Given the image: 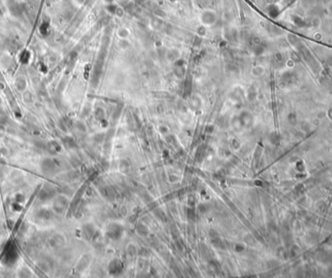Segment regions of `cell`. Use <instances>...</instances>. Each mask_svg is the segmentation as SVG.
Masks as SVG:
<instances>
[{
	"instance_id": "6da1fadb",
	"label": "cell",
	"mask_w": 332,
	"mask_h": 278,
	"mask_svg": "<svg viewBox=\"0 0 332 278\" xmlns=\"http://www.w3.org/2000/svg\"><path fill=\"white\" fill-rule=\"evenodd\" d=\"M217 21H218V15L215 11L211 10V9H204L199 16L200 23L205 26L206 27L213 26L217 23Z\"/></svg>"
},
{
	"instance_id": "7a4b0ae2",
	"label": "cell",
	"mask_w": 332,
	"mask_h": 278,
	"mask_svg": "<svg viewBox=\"0 0 332 278\" xmlns=\"http://www.w3.org/2000/svg\"><path fill=\"white\" fill-rule=\"evenodd\" d=\"M122 233H123V228L120 225L117 223H112L108 226L106 235L113 240H118L122 237Z\"/></svg>"
},
{
	"instance_id": "3957f363",
	"label": "cell",
	"mask_w": 332,
	"mask_h": 278,
	"mask_svg": "<svg viewBox=\"0 0 332 278\" xmlns=\"http://www.w3.org/2000/svg\"><path fill=\"white\" fill-rule=\"evenodd\" d=\"M109 272L114 275L122 273L123 269V262L120 260V259H114L112 260L109 264Z\"/></svg>"
},
{
	"instance_id": "277c9868",
	"label": "cell",
	"mask_w": 332,
	"mask_h": 278,
	"mask_svg": "<svg viewBox=\"0 0 332 278\" xmlns=\"http://www.w3.org/2000/svg\"><path fill=\"white\" fill-rule=\"evenodd\" d=\"M164 26V21L159 17H153L150 21V26L154 30H160Z\"/></svg>"
},
{
	"instance_id": "5b68a950",
	"label": "cell",
	"mask_w": 332,
	"mask_h": 278,
	"mask_svg": "<svg viewBox=\"0 0 332 278\" xmlns=\"http://www.w3.org/2000/svg\"><path fill=\"white\" fill-rule=\"evenodd\" d=\"M240 119H241V122H242V125H243V128H249V126L252 125L253 123V117L252 115L247 112V111H244V112H242L240 114Z\"/></svg>"
},
{
	"instance_id": "8992f818",
	"label": "cell",
	"mask_w": 332,
	"mask_h": 278,
	"mask_svg": "<svg viewBox=\"0 0 332 278\" xmlns=\"http://www.w3.org/2000/svg\"><path fill=\"white\" fill-rule=\"evenodd\" d=\"M100 193L102 194V196L105 197V199H108V200L113 199L114 196H115V193H114L113 189H112L111 187H108V186L102 187L100 189Z\"/></svg>"
},
{
	"instance_id": "52a82bcc",
	"label": "cell",
	"mask_w": 332,
	"mask_h": 278,
	"mask_svg": "<svg viewBox=\"0 0 332 278\" xmlns=\"http://www.w3.org/2000/svg\"><path fill=\"white\" fill-rule=\"evenodd\" d=\"M181 57V54H180V51L177 50V49H171L168 52H166V57L169 61H175L178 58Z\"/></svg>"
},
{
	"instance_id": "ba28073f",
	"label": "cell",
	"mask_w": 332,
	"mask_h": 278,
	"mask_svg": "<svg viewBox=\"0 0 332 278\" xmlns=\"http://www.w3.org/2000/svg\"><path fill=\"white\" fill-rule=\"evenodd\" d=\"M129 34H130V31L126 27H120V28L117 30V36L119 37V39H127Z\"/></svg>"
},
{
	"instance_id": "9c48e42d",
	"label": "cell",
	"mask_w": 332,
	"mask_h": 278,
	"mask_svg": "<svg viewBox=\"0 0 332 278\" xmlns=\"http://www.w3.org/2000/svg\"><path fill=\"white\" fill-rule=\"evenodd\" d=\"M84 233H85L86 236L91 238L95 234V228L92 226L91 224H86L85 227H84Z\"/></svg>"
},
{
	"instance_id": "30bf717a",
	"label": "cell",
	"mask_w": 332,
	"mask_h": 278,
	"mask_svg": "<svg viewBox=\"0 0 332 278\" xmlns=\"http://www.w3.org/2000/svg\"><path fill=\"white\" fill-rule=\"evenodd\" d=\"M195 33H196L197 37H199V38H204L207 35V27L200 23L195 28Z\"/></svg>"
},
{
	"instance_id": "8fae6325",
	"label": "cell",
	"mask_w": 332,
	"mask_h": 278,
	"mask_svg": "<svg viewBox=\"0 0 332 278\" xmlns=\"http://www.w3.org/2000/svg\"><path fill=\"white\" fill-rule=\"evenodd\" d=\"M136 233H137L140 236H147L150 231H149L148 228L143 224H139L136 227Z\"/></svg>"
},
{
	"instance_id": "7c38bea8",
	"label": "cell",
	"mask_w": 332,
	"mask_h": 278,
	"mask_svg": "<svg viewBox=\"0 0 332 278\" xmlns=\"http://www.w3.org/2000/svg\"><path fill=\"white\" fill-rule=\"evenodd\" d=\"M231 126L234 129H241L243 128V125H242V122H241V119L239 116H234L233 118L231 119Z\"/></svg>"
},
{
	"instance_id": "4fadbf2b",
	"label": "cell",
	"mask_w": 332,
	"mask_h": 278,
	"mask_svg": "<svg viewBox=\"0 0 332 278\" xmlns=\"http://www.w3.org/2000/svg\"><path fill=\"white\" fill-rule=\"evenodd\" d=\"M174 74L177 78L179 79H182L184 78L185 74V65H182V66H174Z\"/></svg>"
},
{
	"instance_id": "5bb4252c",
	"label": "cell",
	"mask_w": 332,
	"mask_h": 278,
	"mask_svg": "<svg viewBox=\"0 0 332 278\" xmlns=\"http://www.w3.org/2000/svg\"><path fill=\"white\" fill-rule=\"evenodd\" d=\"M201 106V101L197 96H193L190 100V107L192 110H197Z\"/></svg>"
},
{
	"instance_id": "9a60e30c",
	"label": "cell",
	"mask_w": 332,
	"mask_h": 278,
	"mask_svg": "<svg viewBox=\"0 0 332 278\" xmlns=\"http://www.w3.org/2000/svg\"><path fill=\"white\" fill-rule=\"evenodd\" d=\"M126 254L130 256V257H133V256H135L136 254H138V250L136 248V246L134 245L133 243H130L127 245L126 247Z\"/></svg>"
},
{
	"instance_id": "2e32d148",
	"label": "cell",
	"mask_w": 332,
	"mask_h": 278,
	"mask_svg": "<svg viewBox=\"0 0 332 278\" xmlns=\"http://www.w3.org/2000/svg\"><path fill=\"white\" fill-rule=\"evenodd\" d=\"M209 267L212 269L213 272H215V273H218V272H219V270H221V265H219V262H216V261H211L209 262Z\"/></svg>"
},
{
	"instance_id": "e0dca14e",
	"label": "cell",
	"mask_w": 332,
	"mask_h": 278,
	"mask_svg": "<svg viewBox=\"0 0 332 278\" xmlns=\"http://www.w3.org/2000/svg\"><path fill=\"white\" fill-rule=\"evenodd\" d=\"M118 46H119L120 50H126V49L129 47V42L127 39H119Z\"/></svg>"
},
{
	"instance_id": "ac0fdd59",
	"label": "cell",
	"mask_w": 332,
	"mask_h": 278,
	"mask_svg": "<svg viewBox=\"0 0 332 278\" xmlns=\"http://www.w3.org/2000/svg\"><path fill=\"white\" fill-rule=\"evenodd\" d=\"M125 9H123L122 7H120V6L118 5V7H117V9H116V11H115L114 16H116L118 18H122L125 17Z\"/></svg>"
},
{
	"instance_id": "d6986e66",
	"label": "cell",
	"mask_w": 332,
	"mask_h": 278,
	"mask_svg": "<svg viewBox=\"0 0 332 278\" xmlns=\"http://www.w3.org/2000/svg\"><path fill=\"white\" fill-rule=\"evenodd\" d=\"M188 203L190 205V207H194L195 205L197 204V197L195 196V194H190L188 199Z\"/></svg>"
},
{
	"instance_id": "ffe728a7",
	"label": "cell",
	"mask_w": 332,
	"mask_h": 278,
	"mask_svg": "<svg viewBox=\"0 0 332 278\" xmlns=\"http://www.w3.org/2000/svg\"><path fill=\"white\" fill-rule=\"evenodd\" d=\"M95 117L97 118L99 121H103L105 118V112L102 108H97L95 111Z\"/></svg>"
},
{
	"instance_id": "44dd1931",
	"label": "cell",
	"mask_w": 332,
	"mask_h": 278,
	"mask_svg": "<svg viewBox=\"0 0 332 278\" xmlns=\"http://www.w3.org/2000/svg\"><path fill=\"white\" fill-rule=\"evenodd\" d=\"M188 218L191 221H195V219H196V212H195L194 207H190L188 209Z\"/></svg>"
},
{
	"instance_id": "7402d4cb",
	"label": "cell",
	"mask_w": 332,
	"mask_h": 278,
	"mask_svg": "<svg viewBox=\"0 0 332 278\" xmlns=\"http://www.w3.org/2000/svg\"><path fill=\"white\" fill-rule=\"evenodd\" d=\"M117 7H118V5L115 4V3L113 2V3H108V4H106V6H105V9H106V10L109 12L110 14H113L114 15Z\"/></svg>"
},
{
	"instance_id": "603a6c76",
	"label": "cell",
	"mask_w": 332,
	"mask_h": 278,
	"mask_svg": "<svg viewBox=\"0 0 332 278\" xmlns=\"http://www.w3.org/2000/svg\"><path fill=\"white\" fill-rule=\"evenodd\" d=\"M129 167H130V165H129V163L127 162V160H122V162H120V170H122V172L128 171Z\"/></svg>"
},
{
	"instance_id": "cb8c5ba5",
	"label": "cell",
	"mask_w": 332,
	"mask_h": 278,
	"mask_svg": "<svg viewBox=\"0 0 332 278\" xmlns=\"http://www.w3.org/2000/svg\"><path fill=\"white\" fill-rule=\"evenodd\" d=\"M156 215L160 219V220H162V221H165L166 220V215H165V213L162 211V210L157 209L156 212Z\"/></svg>"
},
{
	"instance_id": "d4e9b609",
	"label": "cell",
	"mask_w": 332,
	"mask_h": 278,
	"mask_svg": "<svg viewBox=\"0 0 332 278\" xmlns=\"http://www.w3.org/2000/svg\"><path fill=\"white\" fill-rule=\"evenodd\" d=\"M196 3L200 8L205 9L206 6H208V4H209V0H196Z\"/></svg>"
},
{
	"instance_id": "484cf974",
	"label": "cell",
	"mask_w": 332,
	"mask_h": 278,
	"mask_svg": "<svg viewBox=\"0 0 332 278\" xmlns=\"http://www.w3.org/2000/svg\"><path fill=\"white\" fill-rule=\"evenodd\" d=\"M138 254L141 256V257H143V258H146V257H148V256H150V252H149V250L148 249H146V248H142V249H140L138 251Z\"/></svg>"
},
{
	"instance_id": "4316f807",
	"label": "cell",
	"mask_w": 332,
	"mask_h": 278,
	"mask_svg": "<svg viewBox=\"0 0 332 278\" xmlns=\"http://www.w3.org/2000/svg\"><path fill=\"white\" fill-rule=\"evenodd\" d=\"M252 73L253 74V75H256V76H257V75H260V74L262 73V68L261 67H253V70H252Z\"/></svg>"
},
{
	"instance_id": "83f0119b",
	"label": "cell",
	"mask_w": 332,
	"mask_h": 278,
	"mask_svg": "<svg viewBox=\"0 0 332 278\" xmlns=\"http://www.w3.org/2000/svg\"><path fill=\"white\" fill-rule=\"evenodd\" d=\"M230 145H231V148H233L234 150H237L238 148L240 147V144H239L238 140H236V139H232L230 142Z\"/></svg>"
},
{
	"instance_id": "f1b7e54d",
	"label": "cell",
	"mask_w": 332,
	"mask_h": 278,
	"mask_svg": "<svg viewBox=\"0 0 332 278\" xmlns=\"http://www.w3.org/2000/svg\"><path fill=\"white\" fill-rule=\"evenodd\" d=\"M245 250V247L242 245V244H236V245L234 246V251L237 252V253H241L243 252Z\"/></svg>"
},
{
	"instance_id": "f546056e",
	"label": "cell",
	"mask_w": 332,
	"mask_h": 278,
	"mask_svg": "<svg viewBox=\"0 0 332 278\" xmlns=\"http://www.w3.org/2000/svg\"><path fill=\"white\" fill-rule=\"evenodd\" d=\"M176 246L179 251H183V250H184V244H183V241L181 239H176Z\"/></svg>"
},
{
	"instance_id": "4dcf8cb0",
	"label": "cell",
	"mask_w": 332,
	"mask_h": 278,
	"mask_svg": "<svg viewBox=\"0 0 332 278\" xmlns=\"http://www.w3.org/2000/svg\"><path fill=\"white\" fill-rule=\"evenodd\" d=\"M198 210H199V212H201V213H205V212H207V210H208V206H207V204H205V203H203V204H199L198 205Z\"/></svg>"
},
{
	"instance_id": "1f68e13d",
	"label": "cell",
	"mask_w": 332,
	"mask_h": 278,
	"mask_svg": "<svg viewBox=\"0 0 332 278\" xmlns=\"http://www.w3.org/2000/svg\"><path fill=\"white\" fill-rule=\"evenodd\" d=\"M158 130L161 134H166L167 132H168V128H167L166 126H160L159 128H158Z\"/></svg>"
},
{
	"instance_id": "d6a6232c",
	"label": "cell",
	"mask_w": 332,
	"mask_h": 278,
	"mask_svg": "<svg viewBox=\"0 0 332 278\" xmlns=\"http://www.w3.org/2000/svg\"><path fill=\"white\" fill-rule=\"evenodd\" d=\"M213 130H214V126H207V128H206V131L207 132L211 133V132H213Z\"/></svg>"
},
{
	"instance_id": "836d02e7",
	"label": "cell",
	"mask_w": 332,
	"mask_h": 278,
	"mask_svg": "<svg viewBox=\"0 0 332 278\" xmlns=\"http://www.w3.org/2000/svg\"><path fill=\"white\" fill-rule=\"evenodd\" d=\"M178 177H177V176H174V178H173V176L171 175L170 176V180H171V182H176V181H178Z\"/></svg>"
},
{
	"instance_id": "e575fe53",
	"label": "cell",
	"mask_w": 332,
	"mask_h": 278,
	"mask_svg": "<svg viewBox=\"0 0 332 278\" xmlns=\"http://www.w3.org/2000/svg\"><path fill=\"white\" fill-rule=\"evenodd\" d=\"M103 1L106 3V4H108V3H113L115 0H103Z\"/></svg>"
}]
</instances>
